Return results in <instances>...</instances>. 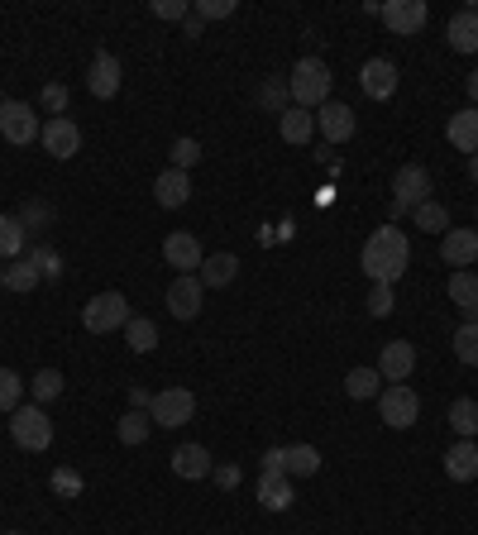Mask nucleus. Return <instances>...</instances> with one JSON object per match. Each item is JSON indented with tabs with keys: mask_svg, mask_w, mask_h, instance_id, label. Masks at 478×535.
<instances>
[{
	"mask_svg": "<svg viewBox=\"0 0 478 535\" xmlns=\"http://www.w3.org/2000/svg\"><path fill=\"white\" fill-rule=\"evenodd\" d=\"M412 220L426 230V235H445V230H450V211H445L440 201H421L412 211Z\"/></svg>",
	"mask_w": 478,
	"mask_h": 535,
	"instance_id": "nucleus-35",
	"label": "nucleus"
},
{
	"mask_svg": "<svg viewBox=\"0 0 478 535\" xmlns=\"http://www.w3.org/2000/svg\"><path fill=\"white\" fill-rule=\"evenodd\" d=\"M316 129H321V139H326V144H345V139H354L359 120H354V110H349V106L326 101V106L316 110Z\"/></svg>",
	"mask_w": 478,
	"mask_h": 535,
	"instance_id": "nucleus-16",
	"label": "nucleus"
},
{
	"mask_svg": "<svg viewBox=\"0 0 478 535\" xmlns=\"http://www.w3.org/2000/svg\"><path fill=\"white\" fill-rule=\"evenodd\" d=\"M421 201H431V172L421 163H402L392 172V201H388V225H397L402 215H412Z\"/></svg>",
	"mask_w": 478,
	"mask_h": 535,
	"instance_id": "nucleus-2",
	"label": "nucleus"
},
{
	"mask_svg": "<svg viewBox=\"0 0 478 535\" xmlns=\"http://www.w3.org/2000/svg\"><path fill=\"white\" fill-rule=\"evenodd\" d=\"M29 392H34V407L58 402V397H63V373H58V368H39V373L29 378Z\"/></svg>",
	"mask_w": 478,
	"mask_h": 535,
	"instance_id": "nucleus-30",
	"label": "nucleus"
},
{
	"mask_svg": "<svg viewBox=\"0 0 478 535\" xmlns=\"http://www.w3.org/2000/svg\"><path fill=\"white\" fill-rule=\"evenodd\" d=\"M440 258H445L455 273L474 268L478 263V230H445V235H440Z\"/></svg>",
	"mask_w": 478,
	"mask_h": 535,
	"instance_id": "nucleus-17",
	"label": "nucleus"
},
{
	"mask_svg": "<svg viewBox=\"0 0 478 535\" xmlns=\"http://www.w3.org/2000/svg\"><path fill=\"white\" fill-rule=\"evenodd\" d=\"M10 440H15L24 454H44L48 445H53V421H48V411L34 407V402L20 411H10Z\"/></svg>",
	"mask_w": 478,
	"mask_h": 535,
	"instance_id": "nucleus-5",
	"label": "nucleus"
},
{
	"mask_svg": "<svg viewBox=\"0 0 478 535\" xmlns=\"http://www.w3.org/2000/svg\"><path fill=\"white\" fill-rule=\"evenodd\" d=\"M125 344H130L134 354H153V349H158V325L144 321V316H134V321L125 325Z\"/></svg>",
	"mask_w": 478,
	"mask_h": 535,
	"instance_id": "nucleus-33",
	"label": "nucleus"
},
{
	"mask_svg": "<svg viewBox=\"0 0 478 535\" xmlns=\"http://www.w3.org/2000/svg\"><path fill=\"white\" fill-rule=\"evenodd\" d=\"M407 263H412V244H407V235H402L397 225L373 230V235L364 239V249H359V268H364L369 282H378V287H397V278L407 273Z\"/></svg>",
	"mask_w": 478,
	"mask_h": 535,
	"instance_id": "nucleus-1",
	"label": "nucleus"
},
{
	"mask_svg": "<svg viewBox=\"0 0 478 535\" xmlns=\"http://www.w3.org/2000/svg\"><path fill=\"white\" fill-rule=\"evenodd\" d=\"M259 106L268 110V115H283V110L292 106V91H287L283 77H263V86H259Z\"/></svg>",
	"mask_w": 478,
	"mask_h": 535,
	"instance_id": "nucleus-34",
	"label": "nucleus"
},
{
	"mask_svg": "<svg viewBox=\"0 0 478 535\" xmlns=\"http://www.w3.org/2000/svg\"><path fill=\"white\" fill-rule=\"evenodd\" d=\"M0 287H5V268H0Z\"/></svg>",
	"mask_w": 478,
	"mask_h": 535,
	"instance_id": "nucleus-53",
	"label": "nucleus"
},
{
	"mask_svg": "<svg viewBox=\"0 0 478 535\" xmlns=\"http://www.w3.org/2000/svg\"><path fill=\"white\" fill-rule=\"evenodd\" d=\"M134 321L130 301L125 292H101V297H91L82 306V325H87V335H110V330H125Z\"/></svg>",
	"mask_w": 478,
	"mask_h": 535,
	"instance_id": "nucleus-4",
	"label": "nucleus"
},
{
	"mask_svg": "<svg viewBox=\"0 0 478 535\" xmlns=\"http://www.w3.org/2000/svg\"><path fill=\"white\" fill-rule=\"evenodd\" d=\"M359 86H364L369 101H392L397 96V67H392V58H369V63L359 67Z\"/></svg>",
	"mask_w": 478,
	"mask_h": 535,
	"instance_id": "nucleus-14",
	"label": "nucleus"
},
{
	"mask_svg": "<svg viewBox=\"0 0 478 535\" xmlns=\"http://www.w3.org/2000/svg\"><path fill=\"white\" fill-rule=\"evenodd\" d=\"M0 134H5V144L24 149V144H34L44 134V125H39V115H34L29 101H5L0 106Z\"/></svg>",
	"mask_w": 478,
	"mask_h": 535,
	"instance_id": "nucleus-8",
	"label": "nucleus"
},
{
	"mask_svg": "<svg viewBox=\"0 0 478 535\" xmlns=\"http://www.w3.org/2000/svg\"><path fill=\"white\" fill-rule=\"evenodd\" d=\"M67 101H72V91H67L63 82H44V110L53 115V120L67 110Z\"/></svg>",
	"mask_w": 478,
	"mask_h": 535,
	"instance_id": "nucleus-45",
	"label": "nucleus"
},
{
	"mask_svg": "<svg viewBox=\"0 0 478 535\" xmlns=\"http://www.w3.org/2000/svg\"><path fill=\"white\" fill-rule=\"evenodd\" d=\"M450 430L459 440H478V402L474 397H455L450 402Z\"/></svg>",
	"mask_w": 478,
	"mask_h": 535,
	"instance_id": "nucleus-27",
	"label": "nucleus"
},
{
	"mask_svg": "<svg viewBox=\"0 0 478 535\" xmlns=\"http://www.w3.org/2000/svg\"><path fill=\"white\" fill-rule=\"evenodd\" d=\"M48 488H53V497H82V473L72 469V464H58V469L48 473Z\"/></svg>",
	"mask_w": 478,
	"mask_h": 535,
	"instance_id": "nucleus-37",
	"label": "nucleus"
},
{
	"mask_svg": "<svg viewBox=\"0 0 478 535\" xmlns=\"http://www.w3.org/2000/svg\"><path fill=\"white\" fill-rule=\"evenodd\" d=\"M455 359L459 364H469V368H478V321H464L455 330Z\"/></svg>",
	"mask_w": 478,
	"mask_h": 535,
	"instance_id": "nucleus-38",
	"label": "nucleus"
},
{
	"mask_svg": "<svg viewBox=\"0 0 478 535\" xmlns=\"http://www.w3.org/2000/svg\"><path fill=\"white\" fill-rule=\"evenodd\" d=\"M182 34H187V39H201V15H187V20H182Z\"/></svg>",
	"mask_w": 478,
	"mask_h": 535,
	"instance_id": "nucleus-50",
	"label": "nucleus"
},
{
	"mask_svg": "<svg viewBox=\"0 0 478 535\" xmlns=\"http://www.w3.org/2000/svg\"><path fill=\"white\" fill-rule=\"evenodd\" d=\"M378 416H383V426H392V430H412L416 416H421V397H416L407 383H388L378 392Z\"/></svg>",
	"mask_w": 478,
	"mask_h": 535,
	"instance_id": "nucleus-6",
	"label": "nucleus"
},
{
	"mask_svg": "<svg viewBox=\"0 0 478 535\" xmlns=\"http://www.w3.org/2000/svg\"><path fill=\"white\" fill-rule=\"evenodd\" d=\"M445 39H450V48H455V53H478V5L455 10V15H450V24H445Z\"/></svg>",
	"mask_w": 478,
	"mask_h": 535,
	"instance_id": "nucleus-20",
	"label": "nucleus"
},
{
	"mask_svg": "<svg viewBox=\"0 0 478 535\" xmlns=\"http://www.w3.org/2000/svg\"><path fill=\"white\" fill-rule=\"evenodd\" d=\"M450 301H455L459 311H464V321H478V278L474 268H464V273H450Z\"/></svg>",
	"mask_w": 478,
	"mask_h": 535,
	"instance_id": "nucleus-25",
	"label": "nucleus"
},
{
	"mask_svg": "<svg viewBox=\"0 0 478 535\" xmlns=\"http://www.w3.org/2000/svg\"><path fill=\"white\" fill-rule=\"evenodd\" d=\"M196 416V397L192 387H163V392H153V407H149V421L163 430H177L187 426Z\"/></svg>",
	"mask_w": 478,
	"mask_h": 535,
	"instance_id": "nucleus-7",
	"label": "nucleus"
},
{
	"mask_svg": "<svg viewBox=\"0 0 478 535\" xmlns=\"http://www.w3.org/2000/svg\"><path fill=\"white\" fill-rule=\"evenodd\" d=\"M416 368V349L407 340H388L383 344V354H378V373H383V383H407Z\"/></svg>",
	"mask_w": 478,
	"mask_h": 535,
	"instance_id": "nucleus-18",
	"label": "nucleus"
},
{
	"mask_svg": "<svg viewBox=\"0 0 478 535\" xmlns=\"http://www.w3.org/2000/svg\"><path fill=\"white\" fill-rule=\"evenodd\" d=\"M29 263H34V268H39V278H63V254H58V249H48V244H39V249H29Z\"/></svg>",
	"mask_w": 478,
	"mask_h": 535,
	"instance_id": "nucleus-41",
	"label": "nucleus"
},
{
	"mask_svg": "<svg viewBox=\"0 0 478 535\" xmlns=\"http://www.w3.org/2000/svg\"><path fill=\"white\" fill-rule=\"evenodd\" d=\"M120 82H125V67L115 53H96L87 67V91L96 101H110V96H120Z\"/></svg>",
	"mask_w": 478,
	"mask_h": 535,
	"instance_id": "nucleus-11",
	"label": "nucleus"
},
{
	"mask_svg": "<svg viewBox=\"0 0 478 535\" xmlns=\"http://www.w3.org/2000/svg\"><path fill=\"white\" fill-rule=\"evenodd\" d=\"M263 473H287V445H273V450H263Z\"/></svg>",
	"mask_w": 478,
	"mask_h": 535,
	"instance_id": "nucleus-48",
	"label": "nucleus"
},
{
	"mask_svg": "<svg viewBox=\"0 0 478 535\" xmlns=\"http://www.w3.org/2000/svg\"><path fill=\"white\" fill-rule=\"evenodd\" d=\"M330 67L321 58H302V63L292 67V77H287V91H292V106L302 110H321L330 101Z\"/></svg>",
	"mask_w": 478,
	"mask_h": 535,
	"instance_id": "nucleus-3",
	"label": "nucleus"
},
{
	"mask_svg": "<svg viewBox=\"0 0 478 535\" xmlns=\"http://www.w3.org/2000/svg\"><path fill=\"white\" fill-rule=\"evenodd\" d=\"M24 378L15 373V368H0V411H20L24 402Z\"/></svg>",
	"mask_w": 478,
	"mask_h": 535,
	"instance_id": "nucleus-39",
	"label": "nucleus"
},
{
	"mask_svg": "<svg viewBox=\"0 0 478 535\" xmlns=\"http://www.w3.org/2000/svg\"><path fill=\"white\" fill-rule=\"evenodd\" d=\"M0 106H5V101H0Z\"/></svg>",
	"mask_w": 478,
	"mask_h": 535,
	"instance_id": "nucleus-55",
	"label": "nucleus"
},
{
	"mask_svg": "<svg viewBox=\"0 0 478 535\" xmlns=\"http://www.w3.org/2000/svg\"><path fill=\"white\" fill-rule=\"evenodd\" d=\"M173 473L177 478H187V483H201V478H211L216 473V459L206 445H177L173 450Z\"/></svg>",
	"mask_w": 478,
	"mask_h": 535,
	"instance_id": "nucleus-19",
	"label": "nucleus"
},
{
	"mask_svg": "<svg viewBox=\"0 0 478 535\" xmlns=\"http://www.w3.org/2000/svg\"><path fill=\"white\" fill-rule=\"evenodd\" d=\"M316 473H321L316 445H287V478H316Z\"/></svg>",
	"mask_w": 478,
	"mask_h": 535,
	"instance_id": "nucleus-29",
	"label": "nucleus"
},
{
	"mask_svg": "<svg viewBox=\"0 0 478 535\" xmlns=\"http://www.w3.org/2000/svg\"><path fill=\"white\" fill-rule=\"evenodd\" d=\"M469 182H478V153L469 158Z\"/></svg>",
	"mask_w": 478,
	"mask_h": 535,
	"instance_id": "nucleus-52",
	"label": "nucleus"
},
{
	"mask_svg": "<svg viewBox=\"0 0 478 535\" xmlns=\"http://www.w3.org/2000/svg\"><path fill=\"white\" fill-rule=\"evenodd\" d=\"M445 473H450L455 483H474L478 478V440H455V445L445 450Z\"/></svg>",
	"mask_w": 478,
	"mask_h": 535,
	"instance_id": "nucleus-22",
	"label": "nucleus"
},
{
	"mask_svg": "<svg viewBox=\"0 0 478 535\" xmlns=\"http://www.w3.org/2000/svg\"><path fill=\"white\" fill-rule=\"evenodd\" d=\"M149 15L153 20H187V15H192V0H153Z\"/></svg>",
	"mask_w": 478,
	"mask_h": 535,
	"instance_id": "nucleus-44",
	"label": "nucleus"
},
{
	"mask_svg": "<svg viewBox=\"0 0 478 535\" xmlns=\"http://www.w3.org/2000/svg\"><path fill=\"white\" fill-rule=\"evenodd\" d=\"M149 407H153V392L134 387V392H130V411H149Z\"/></svg>",
	"mask_w": 478,
	"mask_h": 535,
	"instance_id": "nucleus-49",
	"label": "nucleus"
},
{
	"mask_svg": "<svg viewBox=\"0 0 478 535\" xmlns=\"http://www.w3.org/2000/svg\"><path fill=\"white\" fill-rule=\"evenodd\" d=\"M163 258H168V268H177V273H201V239L192 235V230H173V235L163 239Z\"/></svg>",
	"mask_w": 478,
	"mask_h": 535,
	"instance_id": "nucleus-13",
	"label": "nucleus"
},
{
	"mask_svg": "<svg viewBox=\"0 0 478 535\" xmlns=\"http://www.w3.org/2000/svg\"><path fill=\"white\" fill-rule=\"evenodd\" d=\"M211 478H216V488L235 493L239 483H244V469H239V464H216V473H211Z\"/></svg>",
	"mask_w": 478,
	"mask_h": 535,
	"instance_id": "nucleus-47",
	"label": "nucleus"
},
{
	"mask_svg": "<svg viewBox=\"0 0 478 535\" xmlns=\"http://www.w3.org/2000/svg\"><path fill=\"white\" fill-rule=\"evenodd\" d=\"M39 144H44L48 158H58V163H67V158H77L82 153V129H77V120H67V115H58V120H48L44 134H39Z\"/></svg>",
	"mask_w": 478,
	"mask_h": 535,
	"instance_id": "nucleus-9",
	"label": "nucleus"
},
{
	"mask_svg": "<svg viewBox=\"0 0 478 535\" xmlns=\"http://www.w3.org/2000/svg\"><path fill=\"white\" fill-rule=\"evenodd\" d=\"M5 535H20V531H5Z\"/></svg>",
	"mask_w": 478,
	"mask_h": 535,
	"instance_id": "nucleus-54",
	"label": "nucleus"
},
{
	"mask_svg": "<svg viewBox=\"0 0 478 535\" xmlns=\"http://www.w3.org/2000/svg\"><path fill=\"white\" fill-rule=\"evenodd\" d=\"M201 287H230L239 278V258L235 254H206L201 258Z\"/></svg>",
	"mask_w": 478,
	"mask_h": 535,
	"instance_id": "nucleus-26",
	"label": "nucleus"
},
{
	"mask_svg": "<svg viewBox=\"0 0 478 535\" xmlns=\"http://www.w3.org/2000/svg\"><path fill=\"white\" fill-rule=\"evenodd\" d=\"M53 206H48V201H29V206H24L20 211V225L24 230H44V225H53Z\"/></svg>",
	"mask_w": 478,
	"mask_h": 535,
	"instance_id": "nucleus-42",
	"label": "nucleus"
},
{
	"mask_svg": "<svg viewBox=\"0 0 478 535\" xmlns=\"http://www.w3.org/2000/svg\"><path fill=\"white\" fill-rule=\"evenodd\" d=\"M445 139H450L459 153H469V158H474L478 153V106L455 110V115H450V125H445Z\"/></svg>",
	"mask_w": 478,
	"mask_h": 535,
	"instance_id": "nucleus-21",
	"label": "nucleus"
},
{
	"mask_svg": "<svg viewBox=\"0 0 478 535\" xmlns=\"http://www.w3.org/2000/svg\"><path fill=\"white\" fill-rule=\"evenodd\" d=\"M24 235L29 230L20 225V215H0V258H10V263L24 258Z\"/></svg>",
	"mask_w": 478,
	"mask_h": 535,
	"instance_id": "nucleus-31",
	"label": "nucleus"
},
{
	"mask_svg": "<svg viewBox=\"0 0 478 535\" xmlns=\"http://www.w3.org/2000/svg\"><path fill=\"white\" fill-rule=\"evenodd\" d=\"M469 106H478V67L469 72Z\"/></svg>",
	"mask_w": 478,
	"mask_h": 535,
	"instance_id": "nucleus-51",
	"label": "nucleus"
},
{
	"mask_svg": "<svg viewBox=\"0 0 478 535\" xmlns=\"http://www.w3.org/2000/svg\"><path fill=\"white\" fill-rule=\"evenodd\" d=\"M345 392L354 402H373V397L383 392V373H378V368H349Z\"/></svg>",
	"mask_w": 478,
	"mask_h": 535,
	"instance_id": "nucleus-28",
	"label": "nucleus"
},
{
	"mask_svg": "<svg viewBox=\"0 0 478 535\" xmlns=\"http://www.w3.org/2000/svg\"><path fill=\"white\" fill-rule=\"evenodd\" d=\"M278 134H283V144H306V139L316 134V110L287 106L283 115H278Z\"/></svg>",
	"mask_w": 478,
	"mask_h": 535,
	"instance_id": "nucleus-24",
	"label": "nucleus"
},
{
	"mask_svg": "<svg viewBox=\"0 0 478 535\" xmlns=\"http://www.w3.org/2000/svg\"><path fill=\"white\" fill-rule=\"evenodd\" d=\"M292 502H297V493H292L287 473H263L259 478V507L263 512H287Z\"/></svg>",
	"mask_w": 478,
	"mask_h": 535,
	"instance_id": "nucleus-23",
	"label": "nucleus"
},
{
	"mask_svg": "<svg viewBox=\"0 0 478 535\" xmlns=\"http://www.w3.org/2000/svg\"><path fill=\"white\" fill-rule=\"evenodd\" d=\"M192 15H201V24L230 20V15H235V0H192Z\"/></svg>",
	"mask_w": 478,
	"mask_h": 535,
	"instance_id": "nucleus-43",
	"label": "nucleus"
},
{
	"mask_svg": "<svg viewBox=\"0 0 478 535\" xmlns=\"http://www.w3.org/2000/svg\"><path fill=\"white\" fill-rule=\"evenodd\" d=\"M201 297H206V287L196 273H177L173 287H168V311H173L177 321H196L201 316Z\"/></svg>",
	"mask_w": 478,
	"mask_h": 535,
	"instance_id": "nucleus-12",
	"label": "nucleus"
},
{
	"mask_svg": "<svg viewBox=\"0 0 478 535\" xmlns=\"http://www.w3.org/2000/svg\"><path fill=\"white\" fill-rule=\"evenodd\" d=\"M392 306H397V292L373 282V292H369V316H378V321H383V316H392Z\"/></svg>",
	"mask_w": 478,
	"mask_h": 535,
	"instance_id": "nucleus-46",
	"label": "nucleus"
},
{
	"mask_svg": "<svg viewBox=\"0 0 478 535\" xmlns=\"http://www.w3.org/2000/svg\"><path fill=\"white\" fill-rule=\"evenodd\" d=\"M378 20L388 24L392 34H421L426 20H431V10H426V0H383Z\"/></svg>",
	"mask_w": 478,
	"mask_h": 535,
	"instance_id": "nucleus-10",
	"label": "nucleus"
},
{
	"mask_svg": "<svg viewBox=\"0 0 478 535\" xmlns=\"http://www.w3.org/2000/svg\"><path fill=\"white\" fill-rule=\"evenodd\" d=\"M115 435H120V445H144V440L153 435L149 411H125V416H120V426H115Z\"/></svg>",
	"mask_w": 478,
	"mask_h": 535,
	"instance_id": "nucleus-32",
	"label": "nucleus"
},
{
	"mask_svg": "<svg viewBox=\"0 0 478 535\" xmlns=\"http://www.w3.org/2000/svg\"><path fill=\"white\" fill-rule=\"evenodd\" d=\"M173 168L177 172H192L196 163H201V139H192V134H182V139H173Z\"/></svg>",
	"mask_w": 478,
	"mask_h": 535,
	"instance_id": "nucleus-40",
	"label": "nucleus"
},
{
	"mask_svg": "<svg viewBox=\"0 0 478 535\" xmlns=\"http://www.w3.org/2000/svg\"><path fill=\"white\" fill-rule=\"evenodd\" d=\"M39 282L44 278H39V268H34L29 258H15V263L5 268V287H10V292H34Z\"/></svg>",
	"mask_w": 478,
	"mask_h": 535,
	"instance_id": "nucleus-36",
	"label": "nucleus"
},
{
	"mask_svg": "<svg viewBox=\"0 0 478 535\" xmlns=\"http://www.w3.org/2000/svg\"><path fill=\"white\" fill-rule=\"evenodd\" d=\"M153 201L163 211H182L192 201V172H177V168H163L158 182H153Z\"/></svg>",
	"mask_w": 478,
	"mask_h": 535,
	"instance_id": "nucleus-15",
	"label": "nucleus"
}]
</instances>
